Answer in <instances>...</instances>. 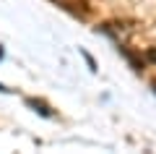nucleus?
<instances>
[{"instance_id":"nucleus-1","label":"nucleus","mask_w":156,"mask_h":154,"mask_svg":"<svg viewBox=\"0 0 156 154\" xmlns=\"http://www.w3.org/2000/svg\"><path fill=\"white\" fill-rule=\"evenodd\" d=\"M52 3H57V6L65 8L68 13H73V16H81V18L89 13V3H86V0H52Z\"/></svg>"},{"instance_id":"nucleus-2","label":"nucleus","mask_w":156,"mask_h":154,"mask_svg":"<svg viewBox=\"0 0 156 154\" xmlns=\"http://www.w3.org/2000/svg\"><path fill=\"white\" fill-rule=\"evenodd\" d=\"M26 105H29V107H34V112H39V115H44V118H55L52 107H47L42 99H26Z\"/></svg>"},{"instance_id":"nucleus-3","label":"nucleus","mask_w":156,"mask_h":154,"mask_svg":"<svg viewBox=\"0 0 156 154\" xmlns=\"http://www.w3.org/2000/svg\"><path fill=\"white\" fill-rule=\"evenodd\" d=\"M146 58H148L151 63H156V47H148V52H146Z\"/></svg>"},{"instance_id":"nucleus-4","label":"nucleus","mask_w":156,"mask_h":154,"mask_svg":"<svg viewBox=\"0 0 156 154\" xmlns=\"http://www.w3.org/2000/svg\"><path fill=\"white\" fill-rule=\"evenodd\" d=\"M0 92H11V89H5V86H3V84H0Z\"/></svg>"},{"instance_id":"nucleus-5","label":"nucleus","mask_w":156,"mask_h":154,"mask_svg":"<svg viewBox=\"0 0 156 154\" xmlns=\"http://www.w3.org/2000/svg\"><path fill=\"white\" fill-rule=\"evenodd\" d=\"M0 58H3V50H0Z\"/></svg>"},{"instance_id":"nucleus-6","label":"nucleus","mask_w":156,"mask_h":154,"mask_svg":"<svg viewBox=\"0 0 156 154\" xmlns=\"http://www.w3.org/2000/svg\"><path fill=\"white\" fill-rule=\"evenodd\" d=\"M154 92H156V84H154Z\"/></svg>"}]
</instances>
